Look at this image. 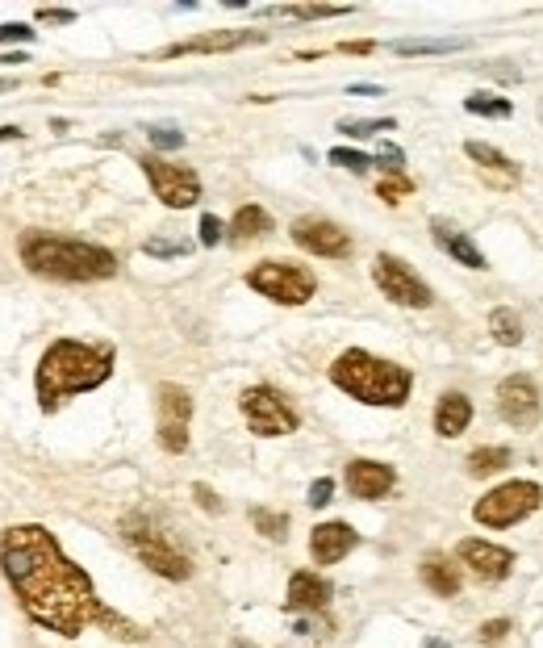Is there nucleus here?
<instances>
[{
	"label": "nucleus",
	"mask_w": 543,
	"mask_h": 648,
	"mask_svg": "<svg viewBox=\"0 0 543 648\" xmlns=\"http://www.w3.org/2000/svg\"><path fill=\"white\" fill-rule=\"evenodd\" d=\"M0 565L21 607L42 628L59 636H80L88 623H101L109 611L101 607L88 573L63 557L51 531L42 527H9L0 536Z\"/></svg>",
	"instance_id": "f257e3e1"
},
{
	"label": "nucleus",
	"mask_w": 543,
	"mask_h": 648,
	"mask_svg": "<svg viewBox=\"0 0 543 648\" xmlns=\"http://www.w3.org/2000/svg\"><path fill=\"white\" fill-rule=\"evenodd\" d=\"M113 373V347L101 343H76V339H59L46 347V356L38 364V406L51 414L63 406V398H72V393H88L105 385Z\"/></svg>",
	"instance_id": "f03ea898"
},
{
	"label": "nucleus",
	"mask_w": 543,
	"mask_h": 648,
	"mask_svg": "<svg viewBox=\"0 0 543 648\" xmlns=\"http://www.w3.org/2000/svg\"><path fill=\"white\" fill-rule=\"evenodd\" d=\"M17 251H21V264L34 276H51V281H109L117 272V256L109 247L67 239V235H46V230H26Z\"/></svg>",
	"instance_id": "7ed1b4c3"
},
{
	"label": "nucleus",
	"mask_w": 543,
	"mask_h": 648,
	"mask_svg": "<svg viewBox=\"0 0 543 648\" xmlns=\"http://www.w3.org/2000/svg\"><path fill=\"white\" fill-rule=\"evenodd\" d=\"M330 381H335L347 398L364 406H401L410 398V373L393 360H381L372 352L351 347L335 364H330Z\"/></svg>",
	"instance_id": "20e7f679"
},
{
	"label": "nucleus",
	"mask_w": 543,
	"mask_h": 648,
	"mask_svg": "<svg viewBox=\"0 0 543 648\" xmlns=\"http://www.w3.org/2000/svg\"><path fill=\"white\" fill-rule=\"evenodd\" d=\"M122 536H126V544L134 548V557L143 561L147 569H155L159 577H168V582H184V577L193 573V565H188L184 552H180L168 536H159V531H155L143 515H130V519L122 523Z\"/></svg>",
	"instance_id": "39448f33"
},
{
	"label": "nucleus",
	"mask_w": 543,
	"mask_h": 648,
	"mask_svg": "<svg viewBox=\"0 0 543 648\" xmlns=\"http://www.w3.org/2000/svg\"><path fill=\"white\" fill-rule=\"evenodd\" d=\"M247 285L255 293H264L268 302H280V306H305L314 297L318 281L310 268L301 264H285V260H264L247 272Z\"/></svg>",
	"instance_id": "423d86ee"
},
{
	"label": "nucleus",
	"mask_w": 543,
	"mask_h": 648,
	"mask_svg": "<svg viewBox=\"0 0 543 648\" xmlns=\"http://www.w3.org/2000/svg\"><path fill=\"white\" fill-rule=\"evenodd\" d=\"M539 502H543V490L535 481H506V485L489 490L477 506H472V519H477L481 527H514V523H523L527 515H535Z\"/></svg>",
	"instance_id": "0eeeda50"
},
{
	"label": "nucleus",
	"mask_w": 543,
	"mask_h": 648,
	"mask_svg": "<svg viewBox=\"0 0 543 648\" xmlns=\"http://www.w3.org/2000/svg\"><path fill=\"white\" fill-rule=\"evenodd\" d=\"M372 281H376V289H381L393 306H406V310H427L435 297H431V289H427V281L406 264V260H397V256H389V251H381V256L372 260Z\"/></svg>",
	"instance_id": "6e6552de"
},
{
	"label": "nucleus",
	"mask_w": 543,
	"mask_h": 648,
	"mask_svg": "<svg viewBox=\"0 0 543 648\" xmlns=\"http://www.w3.org/2000/svg\"><path fill=\"white\" fill-rule=\"evenodd\" d=\"M239 406H243L247 427H251L255 435H264V439H276V435L297 431V414H293V406H289L285 398H280V393H276L272 385H251V389H243Z\"/></svg>",
	"instance_id": "1a4fd4ad"
},
{
	"label": "nucleus",
	"mask_w": 543,
	"mask_h": 648,
	"mask_svg": "<svg viewBox=\"0 0 543 648\" xmlns=\"http://www.w3.org/2000/svg\"><path fill=\"white\" fill-rule=\"evenodd\" d=\"M143 172L151 180L155 197L168 205V210H188V205L201 201V180H197L193 168L168 164V159H143Z\"/></svg>",
	"instance_id": "9d476101"
},
{
	"label": "nucleus",
	"mask_w": 543,
	"mask_h": 648,
	"mask_svg": "<svg viewBox=\"0 0 543 648\" xmlns=\"http://www.w3.org/2000/svg\"><path fill=\"white\" fill-rule=\"evenodd\" d=\"M159 444L163 452L188 448V419H193V398L180 385H159Z\"/></svg>",
	"instance_id": "9b49d317"
},
{
	"label": "nucleus",
	"mask_w": 543,
	"mask_h": 648,
	"mask_svg": "<svg viewBox=\"0 0 543 648\" xmlns=\"http://www.w3.org/2000/svg\"><path fill=\"white\" fill-rule=\"evenodd\" d=\"M293 243L301 251H310V256H322V260H343L351 251V235L343 226H335L330 218H297L293 222Z\"/></svg>",
	"instance_id": "f8f14e48"
},
{
	"label": "nucleus",
	"mask_w": 543,
	"mask_h": 648,
	"mask_svg": "<svg viewBox=\"0 0 543 648\" xmlns=\"http://www.w3.org/2000/svg\"><path fill=\"white\" fill-rule=\"evenodd\" d=\"M498 410L510 427H535L539 423V389L531 377L514 373L498 385Z\"/></svg>",
	"instance_id": "ddd939ff"
},
{
	"label": "nucleus",
	"mask_w": 543,
	"mask_h": 648,
	"mask_svg": "<svg viewBox=\"0 0 543 648\" xmlns=\"http://www.w3.org/2000/svg\"><path fill=\"white\" fill-rule=\"evenodd\" d=\"M460 561L464 569H472L481 582H502L514 569V552L502 544H489V540H464L460 544Z\"/></svg>",
	"instance_id": "4468645a"
},
{
	"label": "nucleus",
	"mask_w": 543,
	"mask_h": 648,
	"mask_svg": "<svg viewBox=\"0 0 543 648\" xmlns=\"http://www.w3.org/2000/svg\"><path fill=\"white\" fill-rule=\"evenodd\" d=\"M393 481H397V473L389 465H381V460H351L347 465V490L364 502L385 498L393 490Z\"/></svg>",
	"instance_id": "2eb2a0df"
},
{
	"label": "nucleus",
	"mask_w": 543,
	"mask_h": 648,
	"mask_svg": "<svg viewBox=\"0 0 543 648\" xmlns=\"http://www.w3.org/2000/svg\"><path fill=\"white\" fill-rule=\"evenodd\" d=\"M264 42V34L251 30H222V34H205V38H188V42H172L163 59H180V55H222V51H239V46Z\"/></svg>",
	"instance_id": "dca6fc26"
},
{
	"label": "nucleus",
	"mask_w": 543,
	"mask_h": 648,
	"mask_svg": "<svg viewBox=\"0 0 543 648\" xmlns=\"http://www.w3.org/2000/svg\"><path fill=\"white\" fill-rule=\"evenodd\" d=\"M351 548H356V531H351L347 523H322V527H314V536H310V557L318 565L343 561Z\"/></svg>",
	"instance_id": "f3484780"
},
{
	"label": "nucleus",
	"mask_w": 543,
	"mask_h": 648,
	"mask_svg": "<svg viewBox=\"0 0 543 648\" xmlns=\"http://www.w3.org/2000/svg\"><path fill=\"white\" fill-rule=\"evenodd\" d=\"M330 603V586L322 582L318 573L301 569L289 577V594H285V607L289 611H322Z\"/></svg>",
	"instance_id": "a211bd4d"
},
{
	"label": "nucleus",
	"mask_w": 543,
	"mask_h": 648,
	"mask_svg": "<svg viewBox=\"0 0 543 648\" xmlns=\"http://www.w3.org/2000/svg\"><path fill=\"white\" fill-rule=\"evenodd\" d=\"M431 235H435V243H439L456 264H464V268H472V272H485V256L477 251V243L464 235V230L447 226V222H431Z\"/></svg>",
	"instance_id": "6ab92c4d"
},
{
	"label": "nucleus",
	"mask_w": 543,
	"mask_h": 648,
	"mask_svg": "<svg viewBox=\"0 0 543 648\" xmlns=\"http://www.w3.org/2000/svg\"><path fill=\"white\" fill-rule=\"evenodd\" d=\"M468 423H472V402L464 398V393H456V389L443 393L439 406H435V431L443 439H456V435L468 431Z\"/></svg>",
	"instance_id": "aec40b11"
},
{
	"label": "nucleus",
	"mask_w": 543,
	"mask_h": 648,
	"mask_svg": "<svg viewBox=\"0 0 543 648\" xmlns=\"http://www.w3.org/2000/svg\"><path fill=\"white\" fill-rule=\"evenodd\" d=\"M468 159H477V164L485 168V180L493 176V184H514L518 180V168H514V159H506L498 147H485V143H468L464 147Z\"/></svg>",
	"instance_id": "412c9836"
},
{
	"label": "nucleus",
	"mask_w": 543,
	"mask_h": 648,
	"mask_svg": "<svg viewBox=\"0 0 543 648\" xmlns=\"http://www.w3.org/2000/svg\"><path fill=\"white\" fill-rule=\"evenodd\" d=\"M230 235H234V243L264 239V235H272V214L264 210V205H243V210L234 214V222H230Z\"/></svg>",
	"instance_id": "4be33fe9"
},
{
	"label": "nucleus",
	"mask_w": 543,
	"mask_h": 648,
	"mask_svg": "<svg viewBox=\"0 0 543 648\" xmlns=\"http://www.w3.org/2000/svg\"><path fill=\"white\" fill-rule=\"evenodd\" d=\"M422 582H427V590L439 594V598H456V594H460V573L447 565L443 557L422 561Z\"/></svg>",
	"instance_id": "5701e85b"
},
{
	"label": "nucleus",
	"mask_w": 543,
	"mask_h": 648,
	"mask_svg": "<svg viewBox=\"0 0 543 648\" xmlns=\"http://www.w3.org/2000/svg\"><path fill=\"white\" fill-rule=\"evenodd\" d=\"M489 335L498 339L502 347H518V343H523V318H518L510 306L493 310V314H489Z\"/></svg>",
	"instance_id": "b1692460"
},
{
	"label": "nucleus",
	"mask_w": 543,
	"mask_h": 648,
	"mask_svg": "<svg viewBox=\"0 0 543 648\" xmlns=\"http://www.w3.org/2000/svg\"><path fill=\"white\" fill-rule=\"evenodd\" d=\"M502 469H510V452L506 448H477L468 456V473L472 477H493Z\"/></svg>",
	"instance_id": "393cba45"
},
{
	"label": "nucleus",
	"mask_w": 543,
	"mask_h": 648,
	"mask_svg": "<svg viewBox=\"0 0 543 648\" xmlns=\"http://www.w3.org/2000/svg\"><path fill=\"white\" fill-rule=\"evenodd\" d=\"M468 113H477V118H510L514 105L506 97H493V92H472V97L464 101Z\"/></svg>",
	"instance_id": "a878e982"
},
{
	"label": "nucleus",
	"mask_w": 543,
	"mask_h": 648,
	"mask_svg": "<svg viewBox=\"0 0 543 648\" xmlns=\"http://www.w3.org/2000/svg\"><path fill=\"white\" fill-rule=\"evenodd\" d=\"M251 523L259 527V536H268V540H285V531H289V515L264 511V506H255L251 511Z\"/></svg>",
	"instance_id": "bb28decb"
},
{
	"label": "nucleus",
	"mask_w": 543,
	"mask_h": 648,
	"mask_svg": "<svg viewBox=\"0 0 543 648\" xmlns=\"http://www.w3.org/2000/svg\"><path fill=\"white\" fill-rule=\"evenodd\" d=\"M464 42H393V55H447V51H460Z\"/></svg>",
	"instance_id": "cd10ccee"
},
{
	"label": "nucleus",
	"mask_w": 543,
	"mask_h": 648,
	"mask_svg": "<svg viewBox=\"0 0 543 648\" xmlns=\"http://www.w3.org/2000/svg\"><path fill=\"white\" fill-rule=\"evenodd\" d=\"M330 164H339V168H347V172H368V168H372V155L351 151V147H335V151H330Z\"/></svg>",
	"instance_id": "c85d7f7f"
},
{
	"label": "nucleus",
	"mask_w": 543,
	"mask_h": 648,
	"mask_svg": "<svg viewBox=\"0 0 543 648\" xmlns=\"http://www.w3.org/2000/svg\"><path fill=\"white\" fill-rule=\"evenodd\" d=\"M393 130V118H364V122H339V134H351V138H364V134H385Z\"/></svg>",
	"instance_id": "c756f323"
},
{
	"label": "nucleus",
	"mask_w": 543,
	"mask_h": 648,
	"mask_svg": "<svg viewBox=\"0 0 543 648\" xmlns=\"http://www.w3.org/2000/svg\"><path fill=\"white\" fill-rule=\"evenodd\" d=\"M147 138H151V143H155L159 151H176V147H184V134H180L176 126H151Z\"/></svg>",
	"instance_id": "7c9ffc66"
},
{
	"label": "nucleus",
	"mask_w": 543,
	"mask_h": 648,
	"mask_svg": "<svg viewBox=\"0 0 543 648\" xmlns=\"http://www.w3.org/2000/svg\"><path fill=\"white\" fill-rule=\"evenodd\" d=\"M372 164H376V168H385L389 176H401V168H406V155H401L397 147H389V143H385L381 151H376Z\"/></svg>",
	"instance_id": "2f4dec72"
},
{
	"label": "nucleus",
	"mask_w": 543,
	"mask_h": 648,
	"mask_svg": "<svg viewBox=\"0 0 543 648\" xmlns=\"http://www.w3.org/2000/svg\"><path fill=\"white\" fill-rule=\"evenodd\" d=\"M414 189V184L406 180V176H389V180H381V189H376V193H381V201H389V205H397L401 197H406Z\"/></svg>",
	"instance_id": "473e14b6"
},
{
	"label": "nucleus",
	"mask_w": 543,
	"mask_h": 648,
	"mask_svg": "<svg viewBox=\"0 0 543 648\" xmlns=\"http://www.w3.org/2000/svg\"><path fill=\"white\" fill-rule=\"evenodd\" d=\"M38 34L26 26V21H5V26H0V46L5 42H34Z\"/></svg>",
	"instance_id": "72a5a7b5"
},
{
	"label": "nucleus",
	"mask_w": 543,
	"mask_h": 648,
	"mask_svg": "<svg viewBox=\"0 0 543 648\" xmlns=\"http://www.w3.org/2000/svg\"><path fill=\"white\" fill-rule=\"evenodd\" d=\"M147 256H188V243H172V239H151L147 247Z\"/></svg>",
	"instance_id": "f704fd0d"
},
{
	"label": "nucleus",
	"mask_w": 543,
	"mask_h": 648,
	"mask_svg": "<svg viewBox=\"0 0 543 648\" xmlns=\"http://www.w3.org/2000/svg\"><path fill=\"white\" fill-rule=\"evenodd\" d=\"M330 498H335V481H330V477H318V481L310 485V506H326Z\"/></svg>",
	"instance_id": "c9c22d12"
},
{
	"label": "nucleus",
	"mask_w": 543,
	"mask_h": 648,
	"mask_svg": "<svg viewBox=\"0 0 543 648\" xmlns=\"http://www.w3.org/2000/svg\"><path fill=\"white\" fill-rule=\"evenodd\" d=\"M201 243H205V247H218V243H222V222H218L214 214L201 218Z\"/></svg>",
	"instance_id": "e433bc0d"
},
{
	"label": "nucleus",
	"mask_w": 543,
	"mask_h": 648,
	"mask_svg": "<svg viewBox=\"0 0 543 648\" xmlns=\"http://www.w3.org/2000/svg\"><path fill=\"white\" fill-rule=\"evenodd\" d=\"M510 632V619H493V623H481V640L485 644H498L502 636Z\"/></svg>",
	"instance_id": "4c0bfd02"
},
{
	"label": "nucleus",
	"mask_w": 543,
	"mask_h": 648,
	"mask_svg": "<svg viewBox=\"0 0 543 648\" xmlns=\"http://www.w3.org/2000/svg\"><path fill=\"white\" fill-rule=\"evenodd\" d=\"M193 494L201 498V506H205L209 515H218V511H222V502H218V494H209V485H193Z\"/></svg>",
	"instance_id": "58836bf2"
},
{
	"label": "nucleus",
	"mask_w": 543,
	"mask_h": 648,
	"mask_svg": "<svg viewBox=\"0 0 543 648\" xmlns=\"http://www.w3.org/2000/svg\"><path fill=\"white\" fill-rule=\"evenodd\" d=\"M76 13H67V9H42L38 21H55V26H63V21H72Z\"/></svg>",
	"instance_id": "ea45409f"
},
{
	"label": "nucleus",
	"mask_w": 543,
	"mask_h": 648,
	"mask_svg": "<svg viewBox=\"0 0 543 648\" xmlns=\"http://www.w3.org/2000/svg\"><path fill=\"white\" fill-rule=\"evenodd\" d=\"M343 51H351V55H364V51H372V42H343Z\"/></svg>",
	"instance_id": "a19ab883"
},
{
	"label": "nucleus",
	"mask_w": 543,
	"mask_h": 648,
	"mask_svg": "<svg viewBox=\"0 0 543 648\" xmlns=\"http://www.w3.org/2000/svg\"><path fill=\"white\" fill-rule=\"evenodd\" d=\"M351 92H360V97H376L381 88H376V84H351Z\"/></svg>",
	"instance_id": "79ce46f5"
},
{
	"label": "nucleus",
	"mask_w": 543,
	"mask_h": 648,
	"mask_svg": "<svg viewBox=\"0 0 543 648\" xmlns=\"http://www.w3.org/2000/svg\"><path fill=\"white\" fill-rule=\"evenodd\" d=\"M17 134H21L17 126H0V143H9V138H17Z\"/></svg>",
	"instance_id": "37998d69"
},
{
	"label": "nucleus",
	"mask_w": 543,
	"mask_h": 648,
	"mask_svg": "<svg viewBox=\"0 0 543 648\" xmlns=\"http://www.w3.org/2000/svg\"><path fill=\"white\" fill-rule=\"evenodd\" d=\"M17 88V80H0V92H13Z\"/></svg>",
	"instance_id": "c03bdc74"
},
{
	"label": "nucleus",
	"mask_w": 543,
	"mask_h": 648,
	"mask_svg": "<svg viewBox=\"0 0 543 648\" xmlns=\"http://www.w3.org/2000/svg\"><path fill=\"white\" fill-rule=\"evenodd\" d=\"M230 648H251V644L247 640H230Z\"/></svg>",
	"instance_id": "a18cd8bd"
},
{
	"label": "nucleus",
	"mask_w": 543,
	"mask_h": 648,
	"mask_svg": "<svg viewBox=\"0 0 543 648\" xmlns=\"http://www.w3.org/2000/svg\"><path fill=\"white\" fill-rule=\"evenodd\" d=\"M427 648H447V644L443 640H427Z\"/></svg>",
	"instance_id": "49530a36"
}]
</instances>
